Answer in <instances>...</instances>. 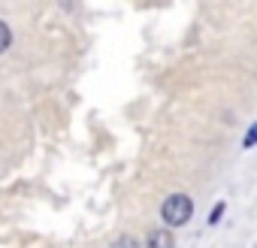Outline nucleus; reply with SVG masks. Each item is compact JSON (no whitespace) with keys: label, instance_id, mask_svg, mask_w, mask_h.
<instances>
[{"label":"nucleus","instance_id":"nucleus-1","mask_svg":"<svg viewBox=\"0 0 257 248\" xmlns=\"http://www.w3.org/2000/svg\"><path fill=\"white\" fill-rule=\"evenodd\" d=\"M194 215V200L188 194H170L161 206V218L167 227H185Z\"/></svg>","mask_w":257,"mask_h":248},{"label":"nucleus","instance_id":"nucleus-2","mask_svg":"<svg viewBox=\"0 0 257 248\" xmlns=\"http://www.w3.org/2000/svg\"><path fill=\"white\" fill-rule=\"evenodd\" d=\"M146 248H176V239L170 230H152L146 236Z\"/></svg>","mask_w":257,"mask_h":248},{"label":"nucleus","instance_id":"nucleus-3","mask_svg":"<svg viewBox=\"0 0 257 248\" xmlns=\"http://www.w3.org/2000/svg\"><path fill=\"white\" fill-rule=\"evenodd\" d=\"M10 46H13V31H10L7 22H0V55H4Z\"/></svg>","mask_w":257,"mask_h":248},{"label":"nucleus","instance_id":"nucleus-4","mask_svg":"<svg viewBox=\"0 0 257 248\" xmlns=\"http://www.w3.org/2000/svg\"><path fill=\"white\" fill-rule=\"evenodd\" d=\"M257 146V121L248 128V134H245V140H242V149H254Z\"/></svg>","mask_w":257,"mask_h":248},{"label":"nucleus","instance_id":"nucleus-5","mask_svg":"<svg viewBox=\"0 0 257 248\" xmlns=\"http://www.w3.org/2000/svg\"><path fill=\"white\" fill-rule=\"evenodd\" d=\"M112 248H140V242H137L134 236H118V239L112 242Z\"/></svg>","mask_w":257,"mask_h":248},{"label":"nucleus","instance_id":"nucleus-6","mask_svg":"<svg viewBox=\"0 0 257 248\" xmlns=\"http://www.w3.org/2000/svg\"><path fill=\"white\" fill-rule=\"evenodd\" d=\"M224 209H227L224 203H215V206H212V212H209V224H218V221H221V215H224Z\"/></svg>","mask_w":257,"mask_h":248}]
</instances>
